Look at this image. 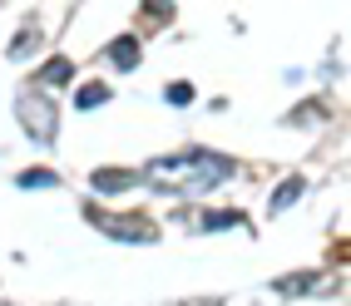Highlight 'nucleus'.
Here are the masks:
<instances>
[{
    "mask_svg": "<svg viewBox=\"0 0 351 306\" xmlns=\"http://www.w3.org/2000/svg\"><path fill=\"white\" fill-rule=\"evenodd\" d=\"M163 99L178 104V109H189V104H193V84H189V79H183V84H169V89H163Z\"/></svg>",
    "mask_w": 351,
    "mask_h": 306,
    "instance_id": "13",
    "label": "nucleus"
},
{
    "mask_svg": "<svg viewBox=\"0 0 351 306\" xmlns=\"http://www.w3.org/2000/svg\"><path fill=\"white\" fill-rule=\"evenodd\" d=\"M15 119H20V129H25V138H35V144H55L60 104H55L40 84H35V89H20V94H15Z\"/></svg>",
    "mask_w": 351,
    "mask_h": 306,
    "instance_id": "2",
    "label": "nucleus"
},
{
    "mask_svg": "<svg viewBox=\"0 0 351 306\" xmlns=\"http://www.w3.org/2000/svg\"><path fill=\"white\" fill-rule=\"evenodd\" d=\"M138 55H144V50H138V40H134V35H114V40L104 44V60H109L114 69H134Z\"/></svg>",
    "mask_w": 351,
    "mask_h": 306,
    "instance_id": "5",
    "label": "nucleus"
},
{
    "mask_svg": "<svg viewBox=\"0 0 351 306\" xmlns=\"http://www.w3.org/2000/svg\"><path fill=\"white\" fill-rule=\"evenodd\" d=\"M243 222H247V218L238 213V207H213V213H203V218H198L203 232H223V227H243Z\"/></svg>",
    "mask_w": 351,
    "mask_h": 306,
    "instance_id": "9",
    "label": "nucleus"
},
{
    "mask_svg": "<svg viewBox=\"0 0 351 306\" xmlns=\"http://www.w3.org/2000/svg\"><path fill=\"white\" fill-rule=\"evenodd\" d=\"M15 183H20V188H55L60 178H55L50 168H25V173H20Z\"/></svg>",
    "mask_w": 351,
    "mask_h": 306,
    "instance_id": "12",
    "label": "nucleus"
},
{
    "mask_svg": "<svg viewBox=\"0 0 351 306\" xmlns=\"http://www.w3.org/2000/svg\"><path fill=\"white\" fill-rule=\"evenodd\" d=\"M144 15H154V20H169V15H173V5H144Z\"/></svg>",
    "mask_w": 351,
    "mask_h": 306,
    "instance_id": "14",
    "label": "nucleus"
},
{
    "mask_svg": "<svg viewBox=\"0 0 351 306\" xmlns=\"http://www.w3.org/2000/svg\"><path fill=\"white\" fill-rule=\"evenodd\" d=\"M84 218L95 222L114 242H158V222L144 213H104V207H84Z\"/></svg>",
    "mask_w": 351,
    "mask_h": 306,
    "instance_id": "3",
    "label": "nucleus"
},
{
    "mask_svg": "<svg viewBox=\"0 0 351 306\" xmlns=\"http://www.w3.org/2000/svg\"><path fill=\"white\" fill-rule=\"evenodd\" d=\"M69 79H75V64H69V60L40 64V89H45V84H69Z\"/></svg>",
    "mask_w": 351,
    "mask_h": 306,
    "instance_id": "11",
    "label": "nucleus"
},
{
    "mask_svg": "<svg viewBox=\"0 0 351 306\" xmlns=\"http://www.w3.org/2000/svg\"><path fill=\"white\" fill-rule=\"evenodd\" d=\"M302 188H307L302 178H282V183H277V193H272V203H267V213H272V218H277V213H287V207L302 198Z\"/></svg>",
    "mask_w": 351,
    "mask_h": 306,
    "instance_id": "8",
    "label": "nucleus"
},
{
    "mask_svg": "<svg viewBox=\"0 0 351 306\" xmlns=\"http://www.w3.org/2000/svg\"><path fill=\"white\" fill-rule=\"evenodd\" d=\"M40 44H45V30L30 20V25H20V30H15V40H10V60L25 64L30 55H40Z\"/></svg>",
    "mask_w": 351,
    "mask_h": 306,
    "instance_id": "6",
    "label": "nucleus"
},
{
    "mask_svg": "<svg viewBox=\"0 0 351 306\" xmlns=\"http://www.w3.org/2000/svg\"><path fill=\"white\" fill-rule=\"evenodd\" d=\"M134 183H144L134 168H95L89 173V188H95V193H124V188H134Z\"/></svg>",
    "mask_w": 351,
    "mask_h": 306,
    "instance_id": "4",
    "label": "nucleus"
},
{
    "mask_svg": "<svg viewBox=\"0 0 351 306\" xmlns=\"http://www.w3.org/2000/svg\"><path fill=\"white\" fill-rule=\"evenodd\" d=\"M312 287H317V272H287V277L272 281L277 296H302V292H312Z\"/></svg>",
    "mask_w": 351,
    "mask_h": 306,
    "instance_id": "7",
    "label": "nucleus"
},
{
    "mask_svg": "<svg viewBox=\"0 0 351 306\" xmlns=\"http://www.w3.org/2000/svg\"><path fill=\"white\" fill-rule=\"evenodd\" d=\"M138 178H149L154 188H163V193H208V188H218L232 178V158L213 153V149H183V153H169V158H154Z\"/></svg>",
    "mask_w": 351,
    "mask_h": 306,
    "instance_id": "1",
    "label": "nucleus"
},
{
    "mask_svg": "<svg viewBox=\"0 0 351 306\" xmlns=\"http://www.w3.org/2000/svg\"><path fill=\"white\" fill-rule=\"evenodd\" d=\"M109 99H114V89L95 79V84H84V89L75 94V109H99V104H109Z\"/></svg>",
    "mask_w": 351,
    "mask_h": 306,
    "instance_id": "10",
    "label": "nucleus"
}]
</instances>
